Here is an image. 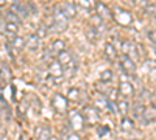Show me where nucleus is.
<instances>
[{
    "label": "nucleus",
    "mask_w": 156,
    "mask_h": 140,
    "mask_svg": "<svg viewBox=\"0 0 156 140\" xmlns=\"http://www.w3.org/2000/svg\"><path fill=\"white\" fill-rule=\"evenodd\" d=\"M103 53H105V59L109 62H115L117 58H119V52H117V47L111 42L105 44V48H103Z\"/></svg>",
    "instance_id": "13"
},
{
    "label": "nucleus",
    "mask_w": 156,
    "mask_h": 140,
    "mask_svg": "<svg viewBox=\"0 0 156 140\" xmlns=\"http://www.w3.org/2000/svg\"><path fill=\"white\" fill-rule=\"evenodd\" d=\"M108 103H109V100L106 98V95H103V94H97V97L94 98V108L97 109H106L108 111Z\"/></svg>",
    "instance_id": "22"
},
{
    "label": "nucleus",
    "mask_w": 156,
    "mask_h": 140,
    "mask_svg": "<svg viewBox=\"0 0 156 140\" xmlns=\"http://www.w3.org/2000/svg\"><path fill=\"white\" fill-rule=\"evenodd\" d=\"M154 97H156V92H154Z\"/></svg>",
    "instance_id": "38"
},
{
    "label": "nucleus",
    "mask_w": 156,
    "mask_h": 140,
    "mask_svg": "<svg viewBox=\"0 0 156 140\" xmlns=\"http://www.w3.org/2000/svg\"><path fill=\"white\" fill-rule=\"evenodd\" d=\"M67 140H81V135L78 134V132H70L67 135Z\"/></svg>",
    "instance_id": "33"
},
{
    "label": "nucleus",
    "mask_w": 156,
    "mask_h": 140,
    "mask_svg": "<svg viewBox=\"0 0 156 140\" xmlns=\"http://www.w3.org/2000/svg\"><path fill=\"white\" fill-rule=\"evenodd\" d=\"M25 6H27V11H28V14L33 16L37 12V8H36V3L31 2V0H25Z\"/></svg>",
    "instance_id": "31"
},
{
    "label": "nucleus",
    "mask_w": 156,
    "mask_h": 140,
    "mask_svg": "<svg viewBox=\"0 0 156 140\" xmlns=\"http://www.w3.org/2000/svg\"><path fill=\"white\" fill-rule=\"evenodd\" d=\"M51 108H53V111L56 114L62 115V114H67V111H69V101L62 94H55L51 97Z\"/></svg>",
    "instance_id": "5"
},
{
    "label": "nucleus",
    "mask_w": 156,
    "mask_h": 140,
    "mask_svg": "<svg viewBox=\"0 0 156 140\" xmlns=\"http://www.w3.org/2000/svg\"><path fill=\"white\" fill-rule=\"evenodd\" d=\"M81 115L84 118V123L87 126H94V125H98V120H100V112L97 108L94 106H84L81 109Z\"/></svg>",
    "instance_id": "4"
},
{
    "label": "nucleus",
    "mask_w": 156,
    "mask_h": 140,
    "mask_svg": "<svg viewBox=\"0 0 156 140\" xmlns=\"http://www.w3.org/2000/svg\"><path fill=\"white\" fill-rule=\"evenodd\" d=\"M112 80H114V73H112L111 69H105V70H101V72H100V81L109 84Z\"/></svg>",
    "instance_id": "25"
},
{
    "label": "nucleus",
    "mask_w": 156,
    "mask_h": 140,
    "mask_svg": "<svg viewBox=\"0 0 156 140\" xmlns=\"http://www.w3.org/2000/svg\"><path fill=\"white\" fill-rule=\"evenodd\" d=\"M120 129L123 132H131L134 129V118L133 117H122L120 120Z\"/></svg>",
    "instance_id": "23"
},
{
    "label": "nucleus",
    "mask_w": 156,
    "mask_h": 140,
    "mask_svg": "<svg viewBox=\"0 0 156 140\" xmlns=\"http://www.w3.org/2000/svg\"><path fill=\"white\" fill-rule=\"evenodd\" d=\"M147 39H148L153 45H156V30H154V28H151V30L147 31Z\"/></svg>",
    "instance_id": "32"
},
{
    "label": "nucleus",
    "mask_w": 156,
    "mask_h": 140,
    "mask_svg": "<svg viewBox=\"0 0 156 140\" xmlns=\"http://www.w3.org/2000/svg\"><path fill=\"white\" fill-rule=\"evenodd\" d=\"M59 8H61V11L64 12V16H66L69 20L75 19L76 14H78V11H76V8H75V5L72 2H62L59 5Z\"/></svg>",
    "instance_id": "15"
},
{
    "label": "nucleus",
    "mask_w": 156,
    "mask_h": 140,
    "mask_svg": "<svg viewBox=\"0 0 156 140\" xmlns=\"http://www.w3.org/2000/svg\"><path fill=\"white\" fill-rule=\"evenodd\" d=\"M119 66H120V69H122L123 73H126V75H129V76H134V75H136L137 64H136V61L131 59L129 56L120 55V56H119Z\"/></svg>",
    "instance_id": "6"
},
{
    "label": "nucleus",
    "mask_w": 156,
    "mask_h": 140,
    "mask_svg": "<svg viewBox=\"0 0 156 140\" xmlns=\"http://www.w3.org/2000/svg\"><path fill=\"white\" fill-rule=\"evenodd\" d=\"M12 12H14L16 16H19L20 20H25V19H28L30 14H28V11H27V6H25V2H20V0H14L9 6H8Z\"/></svg>",
    "instance_id": "9"
},
{
    "label": "nucleus",
    "mask_w": 156,
    "mask_h": 140,
    "mask_svg": "<svg viewBox=\"0 0 156 140\" xmlns=\"http://www.w3.org/2000/svg\"><path fill=\"white\" fill-rule=\"evenodd\" d=\"M8 45L14 50L16 53H19V52H22V50L25 48V37H22V36H16V37H12L11 41H8Z\"/></svg>",
    "instance_id": "20"
},
{
    "label": "nucleus",
    "mask_w": 156,
    "mask_h": 140,
    "mask_svg": "<svg viewBox=\"0 0 156 140\" xmlns=\"http://www.w3.org/2000/svg\"><path fill=\"white\" fill-rule=\"evenodd\" d=\"M67 101H73V103H78L81 100V90L78 87H70L67 90Z\"/></svg>",
    "instance_id": "24"
},
{
    "label": "nucleus",
    "mask_w": 156,
    "mask_h": 140,
    "mask_svg": "<svg viewBox=\"0 0 156 140\" xmlns=\"http://www.w3.org/2000/svg\"><path fill=\"white\" fill-rule=\"evenodd\" d=\"M111 19L119 23L120 27H131L134 19H133V14L129 12L128 9L122 8V6H114L111 8Z\"/></svg>",
    "instance_id": "2"
},
{
    "label": "nucleus",
    "mask_w": 156,
    "mask_h": 140,
    "mask_svg": "<svg viewBox=\"0 0 156 140\" xmlns=\"http://www.w3.org/2000/svg\"><path fill=\"white\" fill-rule=\"evenodd\" d=\"M120 48H122V55H126V56H129V58L134 59V61L139 59V56H137V48H136V44H134L133 41H129V39L122 41Z\"/></svg>",
    "instance_id": "11"
},
{
    "label": "nucleus",
    "mask_w": 156,
    "mask_h": 140,
    "mask_svg": "<svg viewBox=\"0 0 156 140\" xmlns=\"http://www.w3.org/2000/svg\"><path fill=\"white\" fill-rule=\"evenodd\" d=\"M106 98L111 101V103H115L117 100H119V90H117V87H112V89H108L106 90Z\"/></svg>",
    "instance_id": "27"
},
{
    "label": "nucleus",
    "mask_w": 156,
    "mask_h": 140,
    "mask_svg": "<svg viewBox=\"0 0 156 140\" xmlns=\"http://www.w3.org/2000/svg\"><path fill=\"white\" fill-rule=\"evenodd\" d=\"M3 114H5V117H6V121H8V120L11 118V112H9V108H8V106H6V108L3 109Z\"/></svg>",
    "instance_id": "34"
},
{
    "label": "nucleus",
    "mask_w": 156,
    "mask_h": 140,
    "mask_svg": "<svg viewBox=\"0 0 156 140\" xmlns=\"http://www.w3.org/2000/svg\"><path fill=\"white\" fill-rule=\"evenodd\" d=\"M94 14H97L100 19H103L106 22L108 19H111V8L108 5H105L103 2H100V0H97L94 5Z\"/></svg>",
    "instance_id": "12"
},
{
    "label": "nucleus",
    "mask_w": 156,
    "mask_h": 140,
    "mask_svg": "<svg viewBox=\"0 0 156 140\" xmlns=\"http://www.w3.org/2000/svg\"><path fill=\"white\" fill-rule=\"evenodd\" d=\"M100 34H101V31H100L98 28H95L92 23L87 25V28H86V37H87V41H89L90 44H95V42L98 41Z\"/></svg>",
    "instance_id": "17"
},
{
    "label": "nucleus",
    "mask_w": 156,
    "mask_h": 140,
    "mask_svg": "<svg viewBox=\"0 0 156 140\" xmlns=\"http://www.w3.org/2000/svg\"><path fill=\"white\" fill-rule=\"evenodd\" d=\"M0 31L3 33V36L6 37V41H11L12 37H16L19 34V23L2 20V23H0Z\"/></svg>",
    "instance_id": "7"
},
{
    "label": "nucleus",
    "mask_w": 156,
    "mask_h": 140,
    "mask_svg": "<svg viewBox=\"0 0 156 140\" xmlns=\"http://www.w3.org/2000/svg\"><path fill=\"white\" fill-rule=\"evenodd\" d=\"M109 126H106V125H97V134H98V137H106L108 134H109Z\"/></svg>",
    "instance_id": "30"
},
{
    "label": "nucleus",
    "mask_w": 156,
    "mask_h": 140,
    "mask_svg": "<svg viewBox=\"0 0 156 140\" xmlns=\"http://www.w3.org/2000/svg\"><path fill=\"white\" fill-rule=\"evenodd\" d=\"M117 90H119V95H122V97H123V100L134 98V95H136L134 86H133L131 83H129V81H126V80H123V81H120V83H119V87H117Z\"/></svg>",
    "instance_id": "8"
},
{
    "label": "nucleus",
    "mask_w": 156,
    "mask_h": 140,
    "mask_svg": "<svg viewBox=\"0 0 156 140\" xmlns=\"http://www.w3.org/2000/svg\"><path fill=\"white\" fill-rule=\"evenodd\" d=\"M150 2H153V0H150Z\"/></svg>",
    "instance_id": "39"
},
{
    "label": "nucleus",
    "mask_w": 156,
    "mask_h": 140,
    "mask_svg": "<svg viewBox=\"0 0 156 140\" xmlns=\"http://www.w3.org/2000/svg\"><path fill=\"white\" fill-rule=\"evenodd\" d=\"M2 20H8V22H16V23H20L22 20L19 19V16H16L14 12H12L9 8H6V11H5V14H3V19Z\"/></svg>",
    "instance_id": "26"
},
{
    "label": "nucleus",
    "mask_w": 156,
    "mask_h": 140,
    "mask_svg": "<svg viewBox=\"0 0 156 140\" xmlns=\"http://www.w3.org/2000/svg\"><path fill=\"white\" fill-rule=\"evenodd\" d=\"M131 140H140V138H131Z\"/></svg>",
    "instance_id": "37"
},
{
    "label": "nucleus",
    "mask_w": 156,
    "mask_h": 140,
    "mask_svg": "<svg viewBox=\"0 0 156 140\" xmlns=\"http://www.w3.org/2000/svg\"><path fill=\"white\" fill-rule=\"evenodd\" d=\"M75 59H76V56H75L72 52H69V50H64V52H61V53L56 56V61L62 66V69H64V67H67L69 64H72Z\"/></svg>",
    "instance_id": "14"
},
{
    "label": "nucleus",
    "mask_w": 156,
    "mask_h": 140,
    "mask_svg": "<svg viewBox=\"0 0 156 140\" xmlns=\"http://www.w3.org/2000/svg\"><path fill=\"white\" fill-rule=\"evenodd\" d=\"M115 112H119L120 117H126L129 112V101L128 100H117L115 101Z\"/></svg>",
    "instance_id": "21"
},
{
    "label": "nucleus",
    "mask_w": 156,
    "mask_h": 140,
    "mask_svg": "<svg viewBox=\"0 0 156 140\" xmlns=\"http://www.w3.org/2000/svg\"><path fill=\"white\" fill-rule=\"evenodd\" d=\"M142 11H144L145 14L151 16L153 19H156V5H154V3H148V5H145L144 8H142Z\"/></svg>",
    "instance_id": "28"
},
{
    "label": "nucleus",
    "mask_w": 156,
    "mask_h": 140,
    "mask_svg": "<svg viewBox=\"0 0 156 140\" xmlns=\"http://www.w3.org/2000/svg\"><path fill=\"white\" fill-rule=\"evenodd\" d=\"M25 47H28L31 52H36V50L41 47V37H39L36 33H31L28 36V39H25Z\"/></svg>",
    "instance_id": "19"
},
{
    "label": "nucleus",
    "mask_w": 156,
    "mask_h": 140,
    "mask_svg": "<svg viewBox=\"0 0 156 140\" xmlns=\"http://www.w3.org/2000/svg\"><path fill=\"white\" fill-rule=\"evenodd\" d=\"M47 140H59V138H58V137H55V135H50Z\"/></svg>",
    "instance_id": "36"
},
{
    "label": "nucleus",
    "mask_w": 156,
    "mask_h": 140,
    "mask_svg": "<svg viewBox=\"0 0 156 140\" xmlns=\"http://www.w3.org/2000/svg\"><path fill=\"white\" fill-rule=\"evenodd\" d=\"M47 48H48V52L53 55V58H56L61 52L66 50V44H64V41H61V39H55V41L50 42V45Z\"/></svg>",
    "instance_id": "16"
},
{
    "label": "nucleus",
    "mask_w": 156,
    "mask_h": 140,
    "mask_svg": "<svg viewBox=\"0 0 156 140\" xmlns=\"http://www.w3.org/2000/svg\"><path fill=\"white\" fill-rule=\"evenodd\" d=\"M47 72H48V76L51 80H61L62 76H64V70H62V66L59 64V62L56 59L53 61H50L48 62V67H47Z\"/></svg>",
    "instance_id": "10"
},
{
    "label": "nucleus",
    "mask_w": 156,
    "mask_h": 140,
    "mask_svg": "<svg viewBox=\"0 0 156 140\" xmlns=\"http://www.w3.org/2000/svg\"><path fill=\"white\" fill-rule=\"evenodd\" d=\"M76 8V11H83V12H90L94 11V3L90 0H73L72 2Z\"/></svg>",
    "instance_id": "18"
},
{
    "label": "nucleus",
    "mask_w": 156,
    "mask_h": 140,
    "mask_svg": "<svg viewBox=\"0 0 156 140\" xmlns=\"http://www.w3.org/2000/svg\"><path fill=\"white\" fill-rule=\"evenodd\" d=\"M67 125H69V129L70 132H80L86 128V123H84V118L81 115V112L78 111H72L69 114V120H67Z\"/></svg>",
    "instance_id": "3"
},
{
    "label": "nucleus",
    "mask_w": 156,
    "mask_h": 140,
    "mask_svg": "<svg viewBox=\"0 0 156 140\" xmlns=\"http://www.w3.org/2000/svg\"><path fill=\"white\" fill-rule=\"evenodd\" d=\"M8 3V0H0V8H2V6H5Z\"/></svg>",
    "instance_id": "35"
},
{
    "label": "nucleus",
    "mask_w": 156,
    "mask_h": 140,
    "mask_svg": "<svg viewBox=\"0 0 156 140\" xmlns=\"http://www.w3.org/2000/svg\"><path fill=\"white\" fill-rule=\"evenodd\" d=\"M50 17H51V22H53V31L55 33H62V31L67 30L70 20L64 16V12L61 11L59 5L53 6V9H51V12H50Z\"/></svg>",
    "instance_id": "1"
},
{
    "label": "nucleus",
    "mask_w": 156,
    "mask_h": 140,
    "mask_svg": "<svg viewBox=\"0 0 156 140\" xmlns=\"http://www.w3.org/2000/svg\"><path fill=\"white\" fill-rule=\"evenodd\" d=\"M94 89H95V92L97 94H103V95H105L106 94V90H108V83H103V81H98L95 86H94Z\"/></svg>",
    "instance_id": "29"
}]
</instances>
